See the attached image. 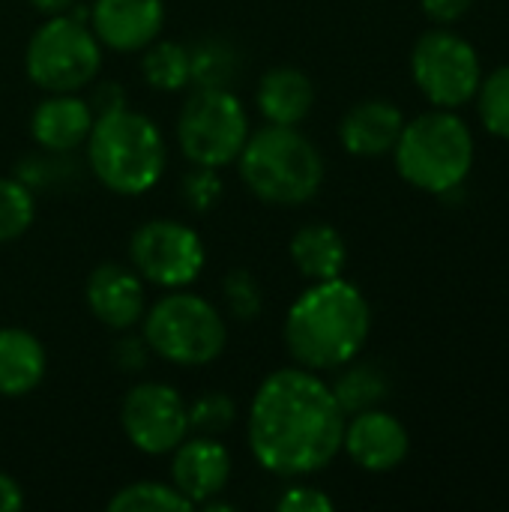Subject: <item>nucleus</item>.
Here are the masks:
<instances>
[{
	"label": "nucleus",
	"mask_w": 509,
	"mask_h": 512,
	"mask_svg": "<svg viewBox=\"0 0 509 512\" xmlns=\"http://www.w3.org/2000/svg\"><path fill=\"white\" fill-rule=\"evenodd\" d=\"M480 93V120L483 126L509 141V66L495 69L486 81L477 87Z\"/></svg>",
	"instance_id": "27"
},
{
	"label": "nucleus",
	"mask_w": 509,
	"mask_h": 512,
	"mask_svg": "<svg viewBox=\"0 0 509 512\" xmlns=\"http://www.w3.org/2000/svg\"><path fill=\"white\" fill-rule=\"evenodd\" d=\"M123 435L147 456H168L189 435V414L180 393L159 381L132 387L120 405Z\"/></svg>",
	"instance_id": "11"
},
{
	"label": "nucleus",
	"mask_w": 509,
	"mask_h": 512,
	"mask_svg": "<svg viewBox=\"0 0 509 512\" xmlns=\"http://www.w3.org/2000/svg\"><path fill=\"white\" fill-rule=\"evenodd\" d=\"M222 297H225V306H228L231 318L240 321V324H252L264 309L261 285L249 270H231L225 276V282H222Z\"/></svg>",
	"instance_id": "28"
},
{
	"label": "nucleus",
	"mask_w": 509,
	"mask_h": 512,
	"mask_svg": "<svg viewBox=\"0 0 509 512\" xmlns=\"http://www.w3.org/2000/svg\"><path fill=\"white\" fill-rule=\"evenodd\" d=\"M249 138V114L231 87H195L177 117V144L192 165L225 168Z\"/></svg>",
	"instance_id": "8"
},
{
	"label": "nucleus",
	"mask_w": 509,
	"mask_h": 512,
	"mask_svg": "<svg viewBox=\"0 0 509 512\" xmlns=\"http://www.w3.org/2000/svg\"><path fill=\"white\" fill-rule=\"evenodd\" d=\"M141 75L150 87L174 93L192 84L189 48L180 42H150L141 57Z\"/></svg>",
	"instance_id": "21"
},
{
	"label": "nucleus",
	"mask_w": 509,
	"mask_h": 512,
	"mask_svg": "<svg viewBox=\"0 0 509 512\" xmlns=\"http://www.w3.org/2000/svg\"><path fill=\"white\" fill-rule=\"evenodd\" d=\"M411 72L417 87L438 108H459L471 102L483 81L480 57L471 42L447 30H429L417 39Z\"/></svg>",
	"instance_id": "10"
},
{
	"label": "nucleus",
	"mask_w": 509,
	"mask_h": 512,
	"mask_svg": "<svg viewBox=\"0 0 509 512\" xmlns=\"http://www.w3.org/2000/svg\"><path fill=\"white\" fill-rule=\"evenodd\" d=\"M276 510L279 512H330L333 510V501L318 492V489H309V486H291L282 492V498L276 501Z\"/></svg>",
	"instance_id": "30"
},
{
	"label": "nucleus",
	"mask_w": 509,
	"mask_h": 512,
	"mask_svg": "<svg viewBox=\"0 0 509 512\" xmlns=\"http://www.w3.org/2000/svg\"><path fill=\"white\" fill-rule=\"evenodd\" d=\"M147 351H150V348H147L144 339L126 336V339L114 342V363H117L120 372H141V366H144V360H147Z\"/></svg>",
	"instance_id": "31"
},
{
	"label": "nucleus",
	"mask_w": 509,
	"mask_h": 512,
	"mask_svg": "<svg viewBox=\"0 0 509 512\" xmlns=\"http://www.w3.org/2000/svg\"><path fill=\"white\" fill-rule=\"evenodd\" d=\"M471 3L474 0H423V9L432 21L450 24V21H459L471 9Z\"/></svg>",
	"instance_id": "32"
},
{
	"label": "nucleus",
	"mask_w": 509,
	"mask_h": 512,
	"mask_svg": "<svg viewBox=\"0 0 509 512\" xmlns=\"http://www.w3.org/2000/svg\"><path fill=\"white\" fill-rule=\"evenodd\" d=\"M192 60V84L195 87H231L240 72V54L228 39H198L189 48Z\"/></svg>",
	"instance_id": "22"
},
{
	"label": "nucleus",
	"mask_w": 509,
	"mask_h": 512,
	"mask_svg": "<svg viewBox=\"0 0 509 512\" xmlns=\"http://www.w3.org/2000/svg\"><path fill=\"white\" fill-rule=\"evenodd\" d=\"M342 450L363 471L384 474V471H393V468H399L405 462V456H408V432L387 411L369 408V411L354 414L351 423H345Z\"/></svg>",
	"instance_id": "15"
},
{
	"label": "nucleus",
	"mask_w": 509,
	"mask_h": 512,
	"mask_svg": "<svg viewBox=\"0 0 509 512\" xmlns=\"http://www.w3.org/2000/svg\"><path fill=\"white\" fill-rule=\"evenodd\" d=\"M393 153L399 174L411 186L450 195L474 165V138L462 117L441 108L405 123Z\"/></svg>",
	"instance_id": "5"
},
{
	"label": "nucleus",
	"mask_w": 509,
	"mask_h": 512,
	"mask_svg": "<svg viewBox=\"0 0 509 512\" xmlns=\"http://www.w3.org/2000/svg\"><path fill=\"white\" fill-rule=\"evenodd\" d=\"M120 105H126V96L120 93V87L105 84V87L96 90V111H99V114H102V111H111V108H120Z\"/></svg>",
	"instance_id": "34"
},
{
	"label": "nucleus",
	"mask_w": 509,
	"mask_h": 512,
	"mask_svg": "<svg viewBox=\"0 0 509 512\" xmlns=\"http://www.w3.org/2000/svg\"><path fill=\"white\" fill-rule=\"evenodd\" d=\"M180 195L186 201L189 210L204 213L210 210L219 198H222V180L216 174V168H201L195 165V171H189L180 183Z\"/></svg>",
	"instance_id": "29"
},
{
	"label": "nucleus",
	"mask_w": 509,
	"mask_h": 512,
	"mask_svg": "<svg viewBox=\"0 0 509 512\" xmlns=\"http://www.w3.org/2000/svg\"><path fill=\"white\" fill-rule=\"evenodd\" d=\"M186 414H189V432L216 438V435H222V432H228L234 426L237 405H234V399L228 393L210 390V393L198 396L192 405H186Z\"/></svg>",
	"instance_id": "26"
},
{
	"label": "nucleus",
	"mask_w": 509,
	"mask_h": 512,
	"mask_svg": "<svg viewBox=\"0 0 509 512\" xmlns=\"http://www.w3.org/2000/svg\"><path fill=\"white\" fill-rule=\"evenodd\" d=\"M24 507V492L21 486L9 477V474H0V512H15Z\"/></svg>",
	"instance_id": "33"
},
{
	"label": "nucleus",
	"mask_w": 509,
	"mask_h": 512,
	"mask_svg": "<svg viewBox=\"0 0 509 512\" xmlns=\"http://www.w3.org/2000/svg\"><path fill=\"white\" fill-rule=\"evenodd\" d=\"M87 306L96 321H102L108 330L126 333L135 324H141L147 312V291L144 279L117 261L99 264L87 279Z\"/></svg>",
	"instance_id": "13"
},
{
	"label": "nucleus",
	"mask_w": 509,
	"mask_h": 512,
	"mask_svg": "<svg viewBox=\"0 0 509 512\" xmlns=\"http://www.w3.org/2000/svg\"><path fill=\"white\" fill-rule=\"evenodd\" d=\"M249 450L276 477L324 471L342 450L345 411L333 390L309 369L267 375L249 405Z\"/></svg>",
	"instance_id": "1"
},
{
	"label": "nucleus",
	"mask_w": 509,
	"mask_h": 512,
	"mask_svg": "<svg viewBox=\"0 0 509 512\" xmlns=\"http://www.w3.org/2000/svg\"><path fill=\"white\" fill-rule=\"evenodd\" d=\"M288 255L294 261V267L309 279V282H324V279H336L345 270L348 252H345V240L336 228L324 225V222H312L303 225L288 246Z\"/></svg>",
	"instance_id": "20"
},
{
	"label": "nucleus",
	"mask_w": 509,
	"mask_h": 512,
	"mask_svg": "<svg viewBox=\"0 0 509 512\" xmlns=\"http://www.w3.org/2000/svg\"><path fill=\"white\" fill-rule=\"evenodd\" d=\"M330 390L345 414H360L387 399V378L375 366H351Z\"/></svg>",
	"instance_id": "23"
},
{
	"label": "nucleus",
	"mask_w": 509,
	"mask_h": 512,
	"mask_svg": "<svg viewBox=\"0 0 509 512\" xmlns=\"http://www.w3.org/2000/svg\"><path fill=\"white\" fill-rule=\"evenodd\" d=\"M372 312L363 291L342 276L312 282L288 309L285 348L297 366L330 372L348 366L369 339Z\"/></svg>",
	"instance_id": "2"
},
{
	"label": "nucleus",
	"mask_w": 509,
	"mask_h": 512,
	"mask_svg": "<svg viewBox=\"0 0 509 512\" xmlns=\"http://www.w3.org/2000/svg\"><path fill=\"white\" fill-rule=\"evenodd\" d=\"M48 369V357L42 342L21 330V327H3L0 330V396L3 399H21L33 393Z\"/></svg>",
	"instance_id": "19"
},
{
	"label": "nucleus",
	"mask_w": 509,
	"mask_h": 512,
	"mask_svg": "<svg viewBox=\"0 0 509 512\" xmlns=\"http://www.w3.org/2000/svg\"><path fill=\"white\" fill-rule=\"evenodd\" d=\"M192 504L168 483L141 480L132 486L117 489L108 501V512H189Z\"/></svg>",
	"instance_id": "24"
},
{
	"label": "nucleus",
	"mask_w": 509,
	"mask_h": 512,
	"mask_svg": "<svg viewBox=\"0 0 509 512\" xmlns=\"http://www.w3.org/2000/svg\"><path fill=\"white\" fill-rule=\"evenodd\" d=\"M129 261L144 282L174 291L201 276L207 252L195 228L174 219H150L135 228L129 240Z\"/></svg>",
	"instance_id": "9"
},
{
	"label": "nucleus",
	"mask_w": 509,
	"mask_h": 512,
	"mask_svg": "<svg viewBox=\"0 0 509 512\" xmlns=\"http://www.w3.org/2000/svg\"><path fill=\"white\" fill-rule=\"evenodd\" d=\"M84 144L93 177L117 195H144L165 174L168 150L159 126L126 105L96 114Z\"/></svg>",
	"instance_id": "3"
},
{
	"label": "nucleus",
	"mask_w": 509,
	"mask_h": 512,
	"mask_svg": "<svg viewBox=\"0 0 509 512\" xmlns=\"http://www.w3.org/2000/svg\"><path fill=\"white\" fill-rule=\"evenodd\" d=\"M90 30L114 51H144L165 27L162 0H96L90 6Z\"/></svg>",
	"instance_id": "14"
},
{
	"label": "nucleus",
	"mask_w": 509,
	"mask_h": 512,
	"mask_svg": "<svg viewBox=\"0 0 509 512\" xmlns=\"http://www.w3.org/2000/svg\"><path fill=\"white\" fill-rule=\"evenodd\" d=\"M33 189L18 177H0V243H12L33 225Z\"/></svg>",
	"instance_id": "25"
},
{
	"label": "nucleus",
	"mask_w": 509,
	"mask_h": 512,
	"mask_svg": "<svg viewBox=\"0 0 509 512\" xmlns=\"http://www.w3.org/2000/svg\"><path fill=\"white\" fill-rule=\"evenodd\" d=\"M93 120L90 102L75 93H48L30 114V135L48 153H72L87 141Z\"/></svg>",
	"instance_id": "16"
},
{
	"label": "nucleus",
	"mask_w": 509,
	"mask_h": 512,
	"mask_svg": "<svg viewBox=\"0 0 509 512\" xmlns=\"http://www.w3.org/2000/svg\"><path fill=\"white\" fill-rule=\"evenodd\" d=\"M147 348L174 366H207L228 342V327L219 309L183 288L159 297L141 318Z\"/></svg>",
	"instance_id": "6"
},
{
	"label": "nucleus",
	"mask_w": 509,
	"mask_h": 512,
	"mask_svg": "<svg viewBox=\"0 0 509 512\" xmlns=\"http://www.w3.org/2000/svg\"><path fill=\"white\" fill-rule=\"evenodd\" d=\"M405 117L387 99H366L357 102L339 123L342 147L354 156H384L396 147L402 135Z\"/></svg>",
	"instance_id": "17"
},
{
	"label": "nucleus",
	"mask_w": 509,
	"mask_h": 512,
	"mask_svg": "<svg viewBox=\"0 0 509 512\" xmlns=\"http://www.w3.org/2000/svg\"><path fill=\"white\" fill-rule=\"evenodd\" d=\"M24 69L45 93H78L102 69V42L84 18L48 15L27 42Z\"/></svg>",
	"instance_id": "7"
},
{
	"label": "nucleus",
	"mask_w": 509,
	"mask_h": 512,
	"mask_svg": "<svg viewBox=\"0 0 509 512\" xmlns=\"http://www.w3.org/2000/svg\"><path fill=\"white\" fill-rule=\"evenodd\" d=\"M255 102L267 123L297 126L309 117V111L315 105V84L303 69L276 66L261 75Z\"/></svg>",
	"instance_id": "18"
},
{
	"label": "nucleus",
	"mask_w": 509,
	"mask_h": 512,
	"mask_svg": "<svg viewBox=\"0 0 509 512\" xmlns=\"http://www.w3.org/2000/svg\"><path fill=\"white\" fill-rule=\"evenodd\" d=\"M171 486L195 507L219 498L231 480V456L228 450L210 438V435H195L183 438L171 450Z\"/></svg>",
	"instance_id": "12"
},
{
	"label": "nucleus",
	"mask_w": 509,
	"mask_h": 512,
	"mask_svg": "<svg viewBox=\"0 0 509 512\" xmlns=\"http://www.w3.org/2000/svg\"><path fill=\"white\" fill-rule=\"evenodd\" d=\"M237 168L249 192L273 207H297L318 195L324 183L321 150L297 126L267 123L249 132Z\"/></svg>",
	"instance_id": "4"
},
{
	"label": "nucleus",
	"mask_w": 509,
	"mask_h": 512,
	"mask_svg": "<svg viewBox=\"0 0 509 512\" xmlns=\"http://www.w3.org/2000/svg\"><path fill=\"white\" fill-rule=\"evenodd\" d=\"M30 3H33V9L42 12V15H63L75 0H30Z\"/></svg>",
	"instance_id": "35"
}]
</instances>
